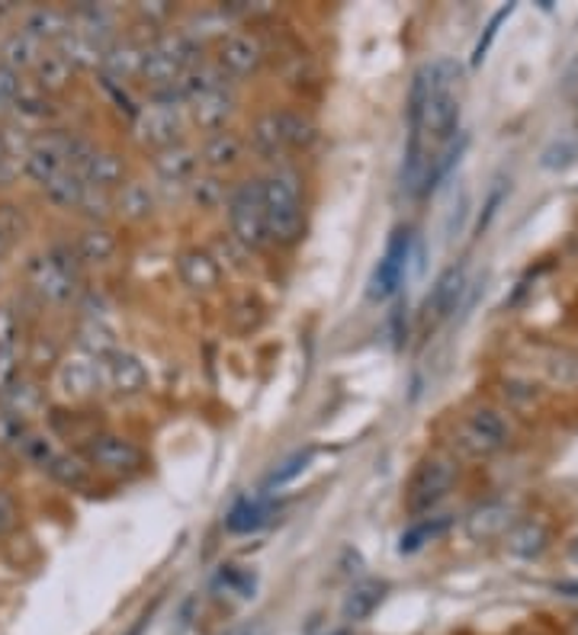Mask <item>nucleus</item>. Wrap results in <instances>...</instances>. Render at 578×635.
Instances as JSON below:
<instances>
[{
  "label": "nucleus",
  "mask_w": 578,
  "mask_h": 635,
  "mask_svg": "<svg viewBox=\"0 0 578 635\" xmlns=\"http://www.w3.org/2000/svg\"><path fill=\"white\" fill-rule=\"evenodd\" d=\"M261 196H264V218H267V241L292 247L305 231L299 177L292 170L267 174L261 180Z\"/></svg>",
  "instance_id": "nucleus-1"
},
{
  "label": "nucleus",
  "mask_w": 578,
  "mask_h": 635,
  "mask_svg": "<svg viewBox=\"0 0 578 635\" xmlns=\"http://www.w3.org/2000/svg\"><path fill=\"white\" fill-rule=\"evenodd\" d=\"M228 228L235 244H241L244 251H261L267 241V218H264V196H261V180H248L238 183L228 193Z\"/></svg>",
  "instance_id": "nucleus-2"
},
{
  "label": "nucleus",
  "mask_w": 578,
  "mask_h": 635,
  "mask_svg": "<svg viewBox=\"0 0 578 635\" xmlns=\"http://www.w3.org/2000/svg\"><path fill=\"white\" fill-rule=\"evenodd\" d=\"M84 459L93 472L113 479H133L144 469L142 449L120 433H90L84 443Z\"/></svg>",
  "instance_id": "nucleus-3"
},
{
  "label": "nucleus",
  "mask_w": 578,
  "mask_h": 635,
  "mask_svg": "<svg viewBox=\"0 0 578 635\" xmlns=\"http://www.w3.org/2000/svg\"><path fill=\"white\" fill-rule=\"evenodd\" d=\"M456 482V466L443 456H431L418 466V472L409 482V513L422 517L431 513L434 507L450 494Z\"/></svg>",
  "instance_id": "nucleus-4"
},
{
  "label": "nucleus",
  "mask_w": 578,
  "mask_h": 635,
  "mask_svg": "<svg viewBox=\"0 0 578 635\" xmlns=\"http://www.w3.org/2000/svg\"><path fill=\"white\" fill-rule=\"evenodd\" d=\"M52 385H55L59 398H65V402H87L100 389V359L80 351L62 356L55 366Z\"/></svg>",
  "instance_id": "nucleus-5"
},
{
  "label": "nucleus",
  "mask_w": 578,
  "mask_h": 635,
  "mask_svg": "<svg viewBox=\"0 0 578 635\" xmlns=\"http://www.w3.org/2000/svg\"><path fill=\"white\" fill-rule=\"evenodd\" d=\"M68 139L72 132H62V129H49L42 136H36L29 144V154H26V164H23V174L29 180H36L39 187H46L55 174H62L68 167L65 154H68Z\"/></svg>",
  "instance_id": "nucleus-6"
},
{
  "label": "nucleus",
  "mask_w": 578,
  "mask_h": 635,
  "mask_svg": "<svg viewBox=\"0 0 578 635\" xmlns=\"http://www.w3.org/2000/svg\"><path fill=\"white\" fill-rule=\"evenodd\" d=\"M409 254H412V231L399 228V231L392 234L386 254L379 257L373 277H369L366 295H369L373 302H382V299H389V295L399 289V282L405 277V267H409Z\"/></svg>",
  "instance_id": "nucleus-7"
},
{
  "label": "nucleus",
  "mask_w": 578,
  "mask_h": 635,
  "mask_svg": "<svg viewBox=\"0 0 578 635\" xmlns=\"http://www.w3.org/2000/svg\"><path fill=\"white\" fill-rule=\"evenodd\" d=\"M264 62V49L251 33H228L216 49V68L231 77H251Z\"/></svg>",
  "instance_id": "nucleus-8"
},
{
  "label": "nucleus",
  "mask_w": 578,
  "mask_h": 635,
  "mask_svg": "<svg viewBox=\"0 0 578 635\" xmlns=\"http://www.w3.org/2000/svg\"><path fill=\"white\" fill-rule=\"evenodd\" d=\"M136 136L144 148H151L154 154L164 151V148H174L180 144V116L177 110H167V106H142L136 113Z\"/></svg>",
  "instance_id": "nucleus-9"
},
{
  "label": "nucleus",
  "mask_w": 578,
  "mask_h": 635,
  "mask_svg": "<svg viewBox=\"0 0 578 635\" xmlns=\"http://www.w3.org/2000/svg\"><path fill=\"white\" fill-rule=\"evenodd\" d=\"M26 282H29V289H33L42 302H49V305H68L74 289H77V280H72L68 274H62L46 254H39V257H33V261L26 264Z\"/></svg>",
  "instance_id": "nucleus-10"
},
{
  "label": "nucleus",
  "mask_w": 578,
  "mask_h": 635,
  "mask_svg": "<svg viewBox=\"0 0 578 635\" xmlns=\"http://www.w3.org/2000/svg\"><path fill=\"white\" fill-rule=\"evenodd\" d=\"M20 29L26 36H33L39 46H59L74 29L72 10H62V7H33L23 16V26Z\"/></svg>",
  "instance_id": "nucleus-11"
},
{
  "label": "nucleus",
  "mask_w": 578,
  "mask_h": 635,
  "mask_svg": "<svg viewBox=\"0 0 578 635\" xmlns=\"http://www.w3.org/2000/svg\"><path fill=\"white\" fill-rule=\"evenodd\" d=\"M154 174L161 177V183L190 187L200 177V151H193L187 144L164 148L154 154Z\"/></svg>",
  "instance_id": "nucleus-12"
},
{
  "label": "nucleus",
  "mask_w": 578,
  "mask_h": 635,
  "mask_svg": "<svg viewBox=\"0 0 578 635\" xmlns=\"http://www.w3.org/2000/svg\"><path fill=\"white\" fill-rule=\"evenodd\" d=\"M103 366H106V382L113 385L116 395H139L148 389V369L139 356L116 351L103 359Z\"/></svg>",
  "instance_id": "nucleus-13"
},
{
  "label": "nucleus",
  "mask_w": 578,
  "mask_h": 635,
  "mask_svg": "<svg viewBox=\"0 0 578 635\" xmlns=\"http://www.w3.org/2000/svg\"><path fill=\"white\" fill-rule=\"evenodd\" d=\"M231 113H235V93H231V87L213 90V93H206V97H200V100L190 103V116H193L197 129L200 132H210V136L225 129V123L231 119Z\"/></svg>",
  "instance_id": "nucleus-14"
},
{
  "label": "nucleus",
  "mask_w": 578,
  "mask_h": 635,
  "mask_svg": "<svg viewBox=\"0 0 578 635\" xmlns=\"http://www.w3.org/2000/svg\"><path fill=\"white\" fill-rule=\"evenodd\" d=\"M466 440L473 443V453H495L507 443V427L502 415L492 408H476L466 421Z\"/></svg>",
  "instance_id": "nucleus-15"
},
{
  "label": "nucleus",
  "mask_w": 578,
  "mask_h": 635,
  "mask_svg": "<svg viewBox=\"0 0 578 635\" xmlns=\"http://www.w3.org/2000/svg\"><path fill=\"white\" fill-rule=\"evenodd\" d=\"M241 157H244V141L228 129L213 132L210 139L203 141V151H200V164L216 177L225 170H235L241 164Z\"/></svg>",
  "instance_id": "nucleus-16"
},
{
  "label": "nucleus",
  "mask_w": 578,
  "mask_h": 635,
  "mask_svg": "<svg viewBox=\"0 0 578 635\" xmlns=\"http://www.w3.org/2000/svg\"><path fill=\"white\" fill-rule=\"evenodd\" d=\"M177 274H180V282L187 289H193V292H210L222 280V267H218L216 257L210 251H197V247L187 251V254H180Z\"/></svg>",
  "instance_id": "nucleus-17"
},
{
  "label": "nucleus",
  "mask_w": 578,
  "mask_h": 635,
  "mask_svg": "<svg viewBox=\"0 0 578 635\" xmlns=\"http://www.w3.org/2000/svg\"><path fill=\"white\" fill-rule=\"evenodd\" d=\"M84 183L93 187V190H103V193H116L123 183H126V164L120 154L106 151V148H97V154L87 161V167L80 170Z\"/></svg>",
  "instance_id": "nucleus-18"
},
{
  "label": "nucleus",
  "mask_w": 578,
  "mask_h": 635,
  "mask_svg": "<svg viewBox=\"0 0 578 635\" xmlns=\"http://www.w3.org/2000/svg\"><path fill=\"white\" fill-rule=\"evenodd\" d=\"M42 52H46V46H39L23 29H13L0 39V65L16 71V74H33V68L42 59Z\"/></svg>",
  "instance_id": "nucleus-19"
},
{
  "label": "nucleus",
  "mask_w": 578,
  "mask_h": 635,
  "mask_svg": "<svg viewBox=\"0 0 578 635\" xmlns=\"http://www.w3.org/2000/svg\"><path fill=\"white\" fill-rule=\"evenodd\" d=\"M463 285H466V270H463V264L460 267H450L440 280L434 282L431 295H428V302H425V318L437 325V321H443L453 308H456V302H460V295H463Z\"/></svg>",
  "instance_id": "nucleus-20"
},
{
  "label": "nucleus",
  "mask_w": 578,
  "mask_h": 635,
  "mask_svg": "<svg viewBox=\"0 0 578 635\" xmlns=\"http://www.w3.org/2000/svg\"><path fill=\"white\" fill-rule=\"evenodd\" d=\"M74 251H77L80 264H110L120 251V238L106 225H90L77 234Z\"/></svg>",
  "instance_id": "nucleus-21"
},
{
  "label": "nucleus",
  "mask_w": 578,
  "mask_h": 635,
  "mask_svg": "<svg viewBox=\"0 0 578 635\" xmlns=\"http://www.w3.org/2000/svg\"><path fill=\"white\" fill-rule=\"evenodd\" d=\"M274 513H277V504H271L267 497H241L228 510L225 526H228V533H254V530L267 526Z\"/></svg>",
  "instance_id": "nucleus-22"
},
{
  "label": "nucleus",
  "mask_w": 578,
  "mask_h": 635,
  "mask_svg": "<svg viewBox=\"0 0 578 635\" xmlns=\"http://www.w3.org/2000/svg\"><path fill=\"white\" fill-rule=\"evenodd\" d=\"M222 87H228V77L216 68V62L213 65L210 62H200V65L184 71L180 80H177V90H180V97L187 103H193V100H200V97H206L213 90H222Z\"/></svg>",
  "instance_id": "nucleus-23"
},
{
  "label": "nucleus",
  "mask_w": 578,
  "mask_h": 635,
  "mask_svg": "<svg viewBox=\"0 0 578 635\" xmlns=\"http://www.w3.org/2000/svg\"><path fill=\"white\" fill-rule=\"evenodd\" d=\"M10 113L20 119V126H23V123L39 126V123H46V119L55 116V106H52V100H49L46 90H39L36 84H23V90H20V93L13 97V103H10Z\"/></svg>",
  "instance_id": "nucleus-24"
},
{
  "label": "nucleus",
  "mask_w": 578,
  "mask_h": 635,
  "mask_svg": "<svg viewBox=\"0 0 578 635\" xmlns=\"http://www.w3.org/2000/svg\"><path fill=\"white\" fill-rule=\"evenodd\" d=\"M113 206L120 209L123 218H129V221H144V218H151L154 215V190L142 183V180H126L120 190H116V200H113Z\"/></svg>",
  "instance_id": "nucleus-25"
},
{
  "label": "nucleus",
  "mask_w": 578,
  "mask_h": 635,
  "mask_svg": "<svg viewBox=\"0 0 578 635\" xmlns=\"http://www.w3.org/2000/svg\"><path fill=\"white\" fill-rule=\"evenodd\" d=\"M274 119H277V132H280V141H284L287 151H305L318 139V129L305 113L280 110V113H274Z\"/></svg>",
  "instance_id": "nucleus-26"
},
{
  "label": "nucleus",
  "mask_w": 578,
  "mask_h": 635,
  "mask_svg": "<svg viewBox=\"0 0 578 635\" xmlns=\"http://www.w3.org/2000/svg\"><path fill=\"white\" fill-rule=\"evenodd\" d=\"M74 68L72 62L59 52V49H46L42 52V59H39V65L33 68V80H36V87L39 90H46V93H59V90H65L68 84H72Z\"/></svg>",
  "instance_id": "nucleus-27"
},
{
  "label": "nucleus",
  "mask_w": 578,
  "mask_h": 635,
  "mask_svg": "<svg viewBox=\"0 0 578 635\" xmlns=\"http://www.w3.org/2000/svg\"><path fill=\"white\" fill-rule=\"evenodd\" d=\"M382 597H386V584H379V581H361V584H354L351 594L344 597L341 613H344V620H351V623H363V620L373 617V610L382 604Z\"/></svg>",
  "instance_id": "nucleus-28"
},
{
  "label": "nucleus",
  "mask_w": 578,
  "mask_h": 635,
  "mask_svg": "<svg viewBox=\"0 0 578 635\" xmlns=\"http://www.w3.org/2000/svg\"><path fill=\"white\" fill-rule=\"evenodd\" d=\"M142 46L116 42V46H106V52H103V71L110 74V80H129L142 71Z\"/></svg>",
  "instance_id": "nucleus-29"
},
{
  "label": "nucleus",
  "mask_w": 578,
  "mask_h": 635,
  "mask_svg": "<svg viewBox=\"0 0 578 635\" xmlns=\"http://www.w3.org/2000/svg\"><path fill=\"white\" fill-rule=\"evenodd\" d=\"M46 472H49L59 485H65V488H72V492L87 488L90 479H93V469L87 466V459H84V456H74V453H59V456L46 466Z\"/></svg>",
  "instance_id": "nucleus-30"
},
{
  "label": "nucleus",
  "mask_w": 578,
  "mask_h": 635,
  "mask_svg": "<svg viewBox=\"0 0 578 635\" xmlns=\"http://www.w3.org/2000/svg\"><path fill=\"white\" fill-rule=\"evenodd\" d=\"M68 62H72V68H103V52H106V46H100V42H93V39H87V36H80V33H68L59 46H55Z\"/></svg>",
  "instance_id": "nucleus-31"
},
{
  "label": "nucleus",
  "mask_w": 578,
  "mask_h": 635,
  "mask_svg": "<svg viewBox=\"0 0 578 635\" xmlns=\"http://www.w3.org/2000/svg\"><path fill=\"white\" fill-rule=\"evenodd\" d=\"M42 190H46V200H49L52 206H59V209H77V206H80V196H84V190H87V183H84L80 174H74L72 167H65V170L55 174Z\"/></svg>",
  "instance_id": "nucleus-32"
},
{
  "label": "nucleus",
  "mask_w": 578,
  "mask_h": 635,
  "mask_svg": "<svg viewBox=\"0 0 578 635\" xmlns=\"http://www.w3.org/2000/svg\"><path fill=\"white\" fill-rule=\"evenodd\" d=\"M0 405L7 408V411H13L16 418H33V415H39L42 411V405H46V392L36 385V382H29V379H20L3 398H0Z\"/></svg>",
  "instance_id": "nucleus-33"
},
{
  "label": "nucleus",
  "mask_w": 578,
  "mask_h": 635,
  "mask_svg": "<svg viewBox=\"0 0 578 635\" xmlns=\"http://www.w3.org/2000/svg\"><path fill=\"white\" fill-rule=\"evenodd\" d=\"M77 347H80V353L93 356V359H106L110 353H116V338H113V331L100 318H87L77 328Z\"/></svg>",
  "instance_id": "nucleus-34"
},
{
  "label": "nucleus",
  "mask_w": 578,
  "mask_h": 635,
  "mask_svg": "<svg viewBox=\"0 0 578 635\" xmlns=\"http://www.w3.org/2000/svg\"><path fill=\"white\" fill-rule=\"evenodd\" d=\"M251 148H254L261 157H267V161H277V157L287 151L284 141H280V132H277L274 113H264V116L251 126Z\"/></svg>",
  "instance_id": "nucleus-35"
},
{
  "label": "nucleus",
  "mask_w": 578,
  "mask_h": 635,
  "mask_svg": "<svg viewBox=\"0 0 578 635\" xmlns=\"http://www.w3.org/2000/svg\"><path fill=\"white\" fill-rule=\"evenodd\" d=\"M187 193H190V200H193L200 209H206V212H213V209H218L222 203H228V190L222 187V180H218L216 174L197 177V180L187 187Z\"/></svg>",
  "instance_id": "nucleus-36"
},
{
  "label": "nucleus",
  "mask_w": 578,
  "mask_h": 635,
  "mask_svg": "<svg viewBox=\"0 0 578 635\" xmlns=\"http://www.w3.org/2000/svg\"><path fill=\"white\" fill-rule=\"evenodd\" d=\"M23 459H29V462H36V466H49L55 456H59V449H55V443H52V436H46V433H36V430H29L26 436H23V443H20V449H16Z\"/></svg>",
  "instance_id": "nucleus-37"
},
{
  "label": "nucleus",
  "mask_w": 578,
  "mask_h": 635,
  "mask_svg": "<svg viewBox=\"0 0 578 635\" xmlns=\"http://www.w3.org/2000/svg\"><path fill=\"white\" fill-rule=\"evenodd\" d=\"M507 526V510L505 507H499V504H492V507H482V510H476L473 513V520H469V533L479 539H489V536H495L499 530H505Z\"/></svg>",
  "instance_id": "nucleus-38"
},
{
  "label": "nucleus",
  "mask_w": 578,
  "mask_h": 635,
  "mask_svg": "<svg viewBox=\"0 0 578 635\" xmlns=\"http://www.w3.org/2000/svg\"><path fill=\"white\" fill-rule=\"evenodd\" d=\"M543 539H546L543 530L533 526V523H527V526H520V530L511 533L507 546H511V553H517V556H524V559H533V556L543 553Z\"/></svg>",
  "instance_id": "nucleus-39"
},
{
  "label": "nucleus",
  "mask_w": 578,
  "mask_h": 635,
  "mask_svg": "<svg viewBox=\"0 0 578 635\" xmlns=\"http://www.w3.org/2000/svg\"><path fill=\"white\" fill-rule=\"evenodd\" d=\"M312 456H315V449H302V453H296V456H289L287 462L267 479V492H274V488H284L289 485L299 472H305V466L312 462Z\"/></svg>",
  "instance_id": "nucleus-40"
},
{
  "label": "nucleus",
  "mask_w": 578,
  "mask_h": 635,
  "mask_svg": "<svg viewBox=\"0 0 578 635\" xmlns=\"http://www.w3.org/2000/svg\"><path fill=\"white\" fill-rule=\"evenodd\" d=\"M26 433H29V423L0 405V449H20Z\"/></svg>",
  "instance_id": "nucleus-41"
},
{
  "label": "nucleus",
  "mask_w": 578,
  "mask_h": 635,
  "mask_svg": "<svg viewBox=\"0 0 578 635\" xmlns=\"http://www.w3.org/2000/svg\"><path fill=\"white\" fill-rule=\"evenodd\" d=\"M23 321L10 305H0V351H20Z\"/></svg>",
  "instance_id": "nucleus-42"
},
{
  "label": "nucleus",
  "mask_w": 578,
  "mask_h": 635,
  "mask_svg": "<svg viewBox=\"0 0 578 635\" xmlns=\"http://www.w3.org/2000/svg\"><path fill=\"white\" fill-rule=\"evenodd\" d=\"M443 530H447V523H443V520H422L415 530H409V533L402 536V546H399V549H402V553H415V549H422L428 539L440 536Z\"/></svg>",
  "instance_id": "nucleus-43"
},
{
  "label": "nucleus",
  "mask_w": 578,
  "mask_h": 635,
  "mask_svg": "<svg viewBox=\"0 0 578 635\" xmlns=\"http://www.w3.org/2000/svg\"><path fill=\"white\" fill-rule=\"evenodd\" d=\"M77 209L84 212L87 218H93V225H100L110 209H113V196L110 193H103V190H93V187H87L84 190V196H80V206Z\"/></svg>",
  "instance_id": "nucleus-44"
},
{
  "label": "nucleus",
  "mask_w": 578,
  "mask_h": 635,
  "mask_svg": "<svg viewBox=\"0 0 578 635\" xmlns=\"http://www.w3.org/2000/svg\"><path fill=\"white\" fill-rule=\"evenodd\" d=\"M20 369H23V356H20V351H0V398L23 379Z\"/></svg>",
  "instance_id": "nucleus-45"
},
{
  "label": "nucleus",
  "mask_w": 578,
  "mask_h": 635,
  "mask_svg": "<svg viewBox=\"0 0 578 635\" xmlns=\"http://www.w3.org/2000/svg\"><path fill=\"white\" fill-rule=\"evenodd\" d=\"M514 13V3H507V7H502L492 20H489V26H486V36L479 39V46H476V52H473V65H479L482 59H486V52H489V46H492V39L499 36V26L505 23L507 16Z\"/></svg>",
  "instance_id": "nucleus-46"
},
{
  "label": "nucleus",
  "mask_w": 578,
  "mask_h": 635,
  "mask_svg": "<svg viewBox=\"0 0 578 635\" xmlns=\"http://www.w3.org/2000/svg\"><path fill=\"white\" fill-rule=\"evenodd\" d=\"M16 517H20V504H16V497L7 492V488H0V539L16 526Z\"/></svg>",
  "instance_id": "nucleus-47"
},
{
  "label": "nucleus",
  "mask_w": 578,
  "mask_h": 635,
  "mask_svg": "<svg viewBox=\"0 0 578 635\" xmlns=\"http://www.w3.org/2000/svg\"><path fill=\"white\" fill-rule=\"evenodd\" d=\"M578 157V144L573 141H560V144H553L546 154H543V167H566V164H573Z\"/></svg>",
  "instance_id": "nucleus-48"
},
{
  "label": "nucleus",
  "mask_w": 578,
  "mask_h": 635,
  "mask_svg": "<svg viewBox=\"0 0 578 635\" xmlns=\"http://www.w3.org/2000/svg\"><path fill=\"white\" fill-rule=\"evenodd\" d=\"M0 225L20 241L23 238V231H26V215L20 206H13V203H0Z\"/></svg>",
  "instance_id": "nucleus-49"
},
{
  "label": "nucleus",
  "mask_w": 578,
  "mask_h": 635,
  "mask_svg": "<svg viewBox=\"0 0 578 635\" xmlns=\"http://www.w3.org/2000/svg\"><path fill=\"white\" fill-rule=\"evenodd\" d=\"M23 84H26V80H23V74H16V71H10L0 65V103H7V106H10V103H13V97L23 90Z\"/></svg>",
  "instance_id": "nucleus-50"
},
{
  "label": "nucleus",
  "mask_w": 578,
  "mask_h": 635,
  "mask_svg": "<svg viewBox=\"0 0 578 635\" xmlns=\"http://www.w3.org/2000/svg\"><path fill=\"white\" fill-rule=\"evenodd\" d=\"M13 244H16V238H13V234L0 225V264H3V257L13 251Z\"/></svg>",
  "instance_id": "nucleus-51"
},
{
  "label": "nucleus",
  "mask_w": 578,
  "mask_h": 635,
  "mask_svg": "<svg viewBox=\"0 0 578 635\" xmlns=\"http://www.w3.org/2000/svg\"><path fill=\"white\" fill-rule=\"evenodd\" d=\"M225 635H257V630H251V626H241V630H231V633Z\"/></svg>",
  "instance_id": "nucleus-52"
},
{
  "label": "nucleus",
  "mask_w": 578,
  "mask_h": 635,
  "mask_svg": "<svg viewBox=\"0 0 578 635\" xmlns=\"http://www.w3.org/2000/svg\"><path fill=\"white\" fill-rule=\"evenodd\" d=\"M7 113H10V106H7V103H0V119H3Z\"/></svg>",
  "instance_id": "nucleus-53"
},
{
  "label": "nucleus",
  "mask_w": 578,
  "mask_h": 635,
  "mask_svg": "<svg viewBox=\"0 0 578 635\" xmlns=\"http://www.w3.org/2000/svg\"><path fill=\"white\" fill-rule=\"evenodd\" d=\"M573 559L578 562V539H576V546H573Z\"/></svg>",
  "instance_id": "nucleus-54"
},
{
  "label": "nucleus",
  "mask_w": 578,
  "mask_h": 635,
  "mask_svg": "<svg viewBox=\"0 0 578 635\" xmlns=\"http://www.w3.org/2000/svg\"><path fill=\"white\" fill-rule=\"evenodd\" d=\"M0 161H3V136H0Z\"/></svg>",
  "instance_id": "nucleus-55"
},
{
  "label": "nucleus",
  "mask_w": 578,
  "mask_h": 635,
  "mask_svg": "<svg viewBox=\"0 0 578 635\" xmlns=\"http://www.w3.org/2000/svg\"><path fill=\"white\" fill-rule=\"evenodd\" d=\"M0 282H3V270H0Z\"/></svg>",
  "instance_id": "nucleus-56"
},
{
  "label": "nucleus",
  "mask_w": 578,
  "mask_h": 635,
  "mask_svg": "<svg viewBox=\"0 0 578 635\" xmlns=\"http://www.w3.org/2000/svg\"><path fill=\"white\" fill-rule=\"evenodd\" d=\"M338 635H344V633H338Z\"/></svg>",
  "instance_id": "nucleus-57"
}]
</instances>
